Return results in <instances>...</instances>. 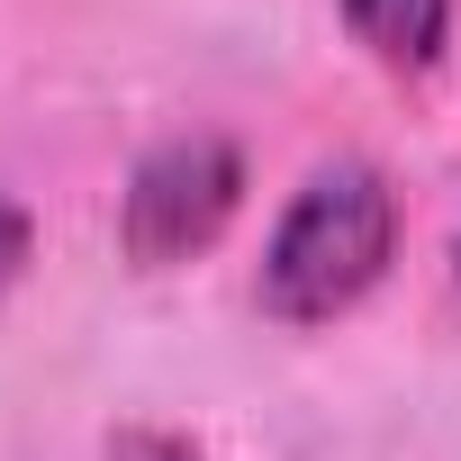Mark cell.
<instances>
[{
	"label": "cell",
	"instance_id": "cell-5",
	"mask_svg": "<svg viewBox=\"0 0 461 461\" xmlns=\"http://www.w3.org/2000/svg\"><path fill=\"white\" fill-rule=\"evenodd\" d=\"M19 263H28V217H19L10 199H0V290L19 281Z\"/></svg>",
	"mask_w": 461,
	"mask_h": 461
},
{
	"label": "cell",
	"instance_id": "cell-2",
	"mask_svg": "<svg viewBox=\"0 0 461 461\" xmlns=\"http://www.w3.org/2000/svg\"><path fill=\"white\" fill-rule=\"evenodd\" d=\"M236 208H245V154L226 145V136H208V127H190V136H163V145L127 172L118 245H127V263L172 272V263L208 254Z\"/></svg>",
	"mask_w": 461,
	"mask_h": 461
},
{
	"label": "cell",
	"instance_id": "cell-3",
	"mask_svg": "<svg viewBox=\"0 0 461 461\" xmlns=\"http://www.w3.org/2000/svg\"><path fill=\"white\" fill-rule=\"evenodd\" d=\"M344 28L371 46L380 73H434L452 46V0H344Z\"/></svg>",
	"mask_w": 461,
	"mask_h": 461
},
{
	"label": "cell",
	"instance_id": "cell-1",
	"mask_svg": "<svg viewBox=\"0 0 461 461\" xmlns=\"http://www.w3.org/2000/svg\"><path fill=\"white\" fill-rule=\"evenodd\" d=\"M398 254V190L380 163H326L281 208L263 245V308L281 326H335L353 317Z\"/></svg>",
	"mask_w": 461,
	"mask_h": 461
},
{
	"label": "cell",
	"instance_id": "cell-4",
	"mask_svg": "<svg viewBox=\"0 0 461 461\" xmlns=\"http://www.w3.org/2000/svg\"><path fill=\"white\" fill-rule=\"evenodd\" d=\"M109 461H199V452H190L181 434H118Z\"/></svg>",
	"mask_w": 461,
	"mask_h": 461
},
{
	"label": "cell",
	"instance_id": "cell-6",
	"mask_svg": "<svg viewBox=\"0 0 461 461\" xmlns=\"http://www.w3.org/2000/svg\"><path fill=\"white\" fill-rule=\"evenodd\" d=\"M452 281H461V236H452Z\"/></svg>",
	"mask_w": 461,
	"mask_h": 461
}]
</instances>
